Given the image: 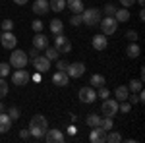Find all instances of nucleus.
<instances>
[{"label":"nucleus","instance_id":"f257e3e1","mask_svg":"<svg viewBox=\"0 0 145 143\" xmlns=\"http://www.w3.org/2000/svg\"><path fill=\"white\" fill-rule=\"evenodd\" d=\"M81 20L87 27H97L101 22V12L97 8H87V10L81 12Z\"/></svg>","mask_w":145,"mask_h":143},{"label":"nucleus","instance_id":"f03ea898","mask_svg":"<svg viewBox=\"0 0 145 143\" xmlns=\"http://www.w3.org/2000/svg\"><path fill=\"white\" fill-rule=\"evenodd\" d=\"M27 62H29V58H27V52L25 50H16L14 48V52L10 54V64L12 68H25L27 66Z\"/></svg>","mask_w":145,"mask_h":143},{"label":"nucleus","instance_id":"7ed1b4c3","mask_svg":"<svg viewBox=\"0 0 145 143\" xmlns=\"http://www.w3.org/2000/svg\"><path fill=\"white\" fill-rule=\"evenodd\" d=\"M99 27L103 29V35H112L118 29V22H116L112 16H105V18H101Z\"/></svg>","mask_w":145,"mask_h":143},{"label":"nucleus","instance_id":"20e7f679","mask_svg":"<svg viewBox=\"0 0 145 143\" xmlns=\"http://www.w3.org/2000/svg\"><path fill=\"white\" fill-rule=\"evenodd\" d=\"M101 112L105 114V116H108V118H114L116 114H118V101L114 99H106L103 101V106H101Z\"/></svg>","mask_w":145,"mask_h":143},{"label":"nucleus","instance_id":"39448f33","mask_svg":"<svg viewBox=\"0 0 145 143\" xmlns=\"http://www.w3.org/2000/svg\"><path fill=\"white\" fill-rule=\"evenodd\" d=\"M0 43H2L4 48L14 50V48L18 46V37L12 33V31H0Z\"/></svg>","mask_w":145,"mask_h":143},{"label":"nucleus","instance_id":"423d86ee","mask_svg":"<svg viewBox=\"0 0 145 143\" xmlns=\"http://www.w3.org/2000/svg\"><path fill=\"white\" fill-rule=\"evenodd\" d=\"M29 130H39V132L45 133L48 130V122H46V118L43 114H35L31 118V122H29Z\"/></svg>","mask_w":145,"mask_h":143},{"label":"nucleus","instance_id":"0eeeda50","mask_svg":"<svg viewBox=\"0 0 145 143\" xmlns=\"http://www.w3.org/2000/svg\"><path fill=\"white\" fill-rule=\"evenodd\" d=\"M54 48L58 50V52H62V54H68L70 50H72V43L68 41V37H64V35H56L54 37Z\"/></svg>","mask_w":145,"mask_h":143},{"label":"nucleus","instance_id":"6e6552de","mask_svg":"<svg viewBox=\"0 0 145 143\" xmlns=\"http://www.w3.org/2000/svg\"><path fill=\"white\" fill-rule=\"evenodd\" d=\"M33 62V68H35V72H39V74H46L48 70H50V60L46 58V56H37V58H33L31 60Z\"/></svg>","mask_w":145,"mask_h":143},{"label":"nucleus","instance_id":"1a4fd4ad","mask_svg":"<svg viewBox=\"0 0 145 143\" xmlns=\"http://www.w3.org/2000/svg\"><path fill=\"white\" fill-rule=\"evenodd\" d=\"M66 74L70 77H74V79H78V77H81L85 74V64L83 62H72V64H68Z\"/></svg>","mask_w":145,"mask_h":143},{"label":"nucleus","instance_id":"9d476101","mask_svg":"<svg viewBox=\"0 0 145 143\" xmlns=\"http://www.w3.org/2000/svg\"><path fill=\"white\" fill-rule=\"evenodd\" d=\"M95 99H97V91H95V87H81L79 89V101H81V103L91 104V103H95Z\"/></svg>","mask_w":145,"mask_h":143},{"label":"nucleus","instance_id":"9b49d317","mask_svg":"<svg viewBox=\"0 0 145 143\" xmlns=\"http://www.w3.org/2000/svg\"><path fill=\"white\" fill-rule=\"evenodd\" d=\"M27 81H29V74H27L23 68L16 70V72L12 74V83H14V85H25Z\"/></svg>","mask_w":145,"mask_h":143},{"label":"nucleus","instance_id":"f8f14e48","mask_svg":"<svg viewBox=\"0 0 145 143\" xmlns=\"http://www.w3.org/2000/svg\"><path fill=\"white\" fill-rule=\"evenodd\" d=\"M91 44H93V48L95 50H99V52H103V50H106V46H108V39H106V35H95L93 39H91Z\"/></svg>","mask_w":145,"mask_h":143},{"label":"nucleus","instance_id":"ddd939ff","mask_svg":"<svg viewBox=\"0 0 145 143\" xmlns=\"http://www.w3.org/2000/svg\"><path fill=\"white\" fill-rule=\"evenodd\" d=\"M45 137L48 143H62L66 137H64V133L60 132V130H46L45 132Z\"/></svg>","mask_w":145,"mask_h":143},{"label":"nucleus","instance_id":"4468645a","mask_svg":"<svg viewBox=\"0 0 145 143\" xmlns=\"http://www.w3.org/2000/svg\"><path fill=\"white\" fill-rule=\"evenodd\" d=\"M52 83H54V85H58V87H66L68 83H70V76H68L66 72L56 70V74L52 76Z\"/></svg>","mask_w":145,"mask_h":143},{"label":"nucleus","instance_id":"2eb2a0df","mask_svg":"<svg viewBox=\"0 0 145 143\" xmlns=\"http://www.w3.org/2000/svg\"><path fill=\"white\" fill-rule=\"evenodd\" d=\"M31 8H33V12L37 14V16H45V14L50 12V8H48V0H35Z\"/></svg>","mask_w":145,"mask_h":143},{"label":"nucleus","instance_id":"dca6fc26","mask_svg":"<svg viewBox=\"0 0 145 143\" xmlns=\"http://www.w3.org/2000/svg\"><path fill=\"white\" fill-rule=\"evenodd\" d=\"M89 139H91L93 143H103V141H106V132H105L101 126H97V128H93V130H91Z\"/></svg>","mask_w":145,"mask_h":143},{"label":"nucleus","instance_id":"f3484780","mask_svg":"<svg viewBox=\"0 0 145 143\" xmlns=\"http://www.w3.org/2000/svg\"><path fill=\"white\" fill-rule=\"evenodd\" d=\"M33 46H35V48H39V50H45L46 46H48V37L43 35V31H41V33H37L33 37Z\"/></svg>","mask_w":145,"mask_h":143},{"label":"nucleus","instance_id":"a211bd4d","mask_svg":"<svg viewBox=\"0 0 145 143\" xmlns=\"http://www.w3.org/2000/svg\"><path fill=\"white\" fill-rule=\"evenodd\" d=\"M66 8H70L72 14H81V12L85 10L81 0H66Z\"/></svg>","mask_w":145,"mask_h":143},{"label":"nucleus","instance_id":"6ab92c4d","mask_svg":"<svg viewBox=\"0 0 145 143\" xmlns=\"http://www.w3.org/2000/svg\"><path fill=\"white\" fill-rule=\"evenodd\" d=\"M10 128H12V118L8 114H2L0 112V133L10 132Z\"/></svg>","mask_w":145,"mask_h":143},{"label":"nucleus","instance_id":"aec40b11","mask_svg":"<svg viewBox=\"0 0 145 143\" xmlns=\"http://www.w3.org/2000/svg\"><path fill=\"white\" fill-rule=\"evenodd\" d=\"M114 20H116L118 23L128 22V20H130V10H128V8H120V10L116 8V12H114Z\"/></svg>","mask_w":145,"mask_h":143},{"label":"nucleus","instance_id":"412c9836","mask_svg":"<svg viewBox=\"0 0 145 143\" xmlns=\"http://www.w3.org/2000/svg\"><path fill=\"white\" fill-rule=\"evenodd\" d=\"M114 95H116V99L118 101H126L128 99V95H130V91L126 85H118V87L114 89Z\"/></svg>","mask_w":145,"mask_h":143},{"label":"nucleus","instance_id":"4be33fe9","mask_svg":"<svg viewBox=\"0 0 145 143\" xmlns=\"http://www.w3.org/2000/svg\"><path fill=\"white\" fill-rule=\"evenodd\" d=\"M48 8L52 12H62L66 8V0H48Z\"/></svg>","mask_w":145,"mask_h":143},{"label":"nucleus","instance_id":"5701e85b","mask_svg":"<svg viewBox=\"0 0 145 143\" xmlns=\"http://www.w3.org/2000/svg\"><path fill=\"white\" fill-rule=\"evenodd\" d=\"M89 83H91V87H103L105 85V76L103 74H93Z\"/></svg>","mask_w":145,"mask_h":143},{"label":"nucleus","instance_id":"b1692460","mask_svg":"<svg viewBox=\"0 0 145 143\" xmlns=\"http://www.w3.org/2000/svg\"><path fill=\"white\" fill-rule=\"evenodd\" d=\"M50 31L54 35H60L62 31H64V23H62V20H52L50 22Z\"/></svg>","mask_w":145,"mask_h":143},{"label":"nucleus","instance_id":"393cba45","mask_svg":"<svg viewBox=\"0 0 145 143\" xmlns=\"http://www.w3.org/2000/svg\"><path fill=\"white\" fill-rule=\"evenodd\" d=\"M139 52H141V50H139L137 43H130V44H128V48H126V54L130 56V58H137Z\"/></svg>","mask_w":145,"mask_h":143},{"label":"nucleus","instance_id":"a878e982","mask_svg":"<svg viewBox=\"0 0 145 143\" xmlns=\"http://www.w3.org/2000/svg\"><path fill=\"white\" fill-rule=\"evenodd\" d=\"M141 89H143V81H141V79H132L130 85H128V91H130V93H137V91H141Z\"/></svg>","mask_w":145,"mask_h":143},{"label":"nucleus","instance_id":"bb28decb","mask_svg":"<svg viewBox=\"0 0 145 143\" xmlns=\"http://www.w3.org/2000/svg\"><path fill=\"white\" fill-rule=\"evenodd\" d=\"M85 122H87V126H91V128H97V126H101V116L99 114H89L85 118Z\"/></svg>","mask_w":145,"mask_h":143},{"label":"nucleus","instance_id":"cd10ccee","mask_svg":"<svg viewBox=\"0 0 145 143\" xmlns=\"http://www.w3.org/2000/svg\"><path fill=\"white\" fill-rule=\"evenodd\" d=\"M58 54H60V52L56 50L54 46H46V48H45V56L50 60V62H52V60H56V58H58Z\"/></svg>","mask_w":145,"mask_h":143},{"label":"nucleus","instance_id":"c85d7f7f","mask_svg":"<svg viewBox=\"0 0 145 143\" xmlns=\"http://www.w3.org/2000/svg\"><path fill=\"white\" fill-rule=\"evenodd\" d=\"M112 126H114V122H112V118H108V116L101 118V128H103L105 132H108V130H112Z\"/></svg>","mask_w":145,"mask_h":143},{"label":"nucleus","instance_id":"c756f323","mask_svg":"<svg viewBox=\"0 0 145 143\" xmlns=\"http://www.w3.org/2000/svg\"><path fill=\"white\" fill-rule=\"evenodd\" d=\"M108 132H110V130H108ZM106 141L108 143H120L122 141V135H120L118 132H110L108 135H106Z\"/></svg>","mask_w":145,"mask_h":143},{"label":"nucleus","instance_id":"7c9ffc66","mask_svg":"<svg viewBox=\"0 0 145 143\" xmlns=\"http://www.w3.org/2000/svg\"><path fill=\"white\" fill-rule=\"evenodd\" d=\"M6 95H8V83L4 77H0V99H4Z\"/></svg>","mask_w":145,"mask_h":143},{"label":"nucleus","instance_id":"2f4dec72","mask_svg":"<svg viewBox=\"0 0 145 143\" xmlns=\"http://www.w3.org/2000/svg\"><path fill=\"white\" fill-rule=\"evenodd\" d=\"M10 76V64L8 62H0V77Z\"/></svg>","mask_w":145,"mask_h":143},{"label":"nucleus","instance_id":"473e14b6","mask_svg":"<svg viewBox=\"0 0 145 143\" xmlns=\"http://www.w3.org/2000/svg\"><path fill=\"white\" fill-rule=\"evenodd\" d=\"M8 116L12 118V122L18 120V118H20V108H18V106H10V110H8Z\"/></svg>","mask_w":145,"mask_h":143},{"label":"nucleus","instance_id":"72a5a7b5","mask_svg":"<svg viewBox=\"0 0 145 143\" xmlns=\"http://www.w3.org/2000/svg\"><path fill=\"white\" fill-rule=\"evenodd\" d=\"M118 110L126 114V112H130V110H132V104H130L128 101H120V104H118Z\"/></svg>","mask_w":145,"mask_h":143},{"label":"nucleus","instance_id":"f704fd0d","mask_svg":"<svg viewBox=\"0 0 145 143\" xmlns=\"http://www.w3.org/2000/svg\"><path fill=\"white\" fill-rule=\"evenodd\" d=\"M70 23H72L74 27L81 25V23H83V20H81V14H74V16H72V20H70Z\"/></svg>","mask_w":145,"mask_h":143},{"label":"nucleus","instance_id":"c9c22d12","mask_svg":"<svg viewBox=\"0 0 145 143\" xmlns=\"http://www.w3.org/2000/svg\"><path fill=\"white\" fill-rule=\"evenodd\" d=\"M108 95H110V91H108V89L105 87V85H103V87H99V93H97V99H106Z\"/></svg>","mask_w":145,"mask_h":143},{"label":"nucleus","instance_id":"e433bc0d","mask_svg":"<svg viewBox=\"0 0 145 143\" xmlns=\"http://www.w3.org/2000/svg\"><path fill=\"white\" fill-rule=\"evenodd\" d=\"M31 27H33L35 33H41V31H43V22H41V20H35V22L31 23Z\"/></svg>","mask_w":145,"mask_h":143},{"label":"nucleus","instance_id":"4c0bfd02","mask_svg":"<svg viewBox=\"0 0 145 143\" xmlns=\"http://www.w3.org/2000/svg\"><path fill=\"white\" fill-rule=\"evenodd\" d=\"M114 12H116V6L114 4H106L105 6V16H112L114 18Z\"/></svg>","mask_w":145,"mask_h":143},{"label":"nucleus","instance_id":"58836bf2","mask_svg":"<svg viewBox=\"0 0 145 143\" xmlns=\"http://www.w3.org/2000/svg\"><path fill=\"white\" fill-rule=\"evenodd\" d=\"M14 29V22L12 20H4L2 22V31H12Z\"/></svg>","mask_w":145,"mask_h":143},{"label":"nucleus","instance_id":"ea45409f","mask_svg":"<svg viewBox=\"0 0 145 143\" xmlns=\"http://www.w3.org/2000/svg\"><path fill=\"white\" fill-rule=\"evenodd\" d=\"M66 68H68V62H66V60H56V70L66 72Z\"/></svg>","mask_w":145,"mask_h":143},{"label":"nucleus","instance_id":"a19ab883","mask_svg":"<svg viewBox=\"0 0 145 143\" xmlns=\"http://www.w3.org/2000/svg\"><path fill=\"white\" fill-rule=\"evenodd\" d=\"M126 39H128L130 43H135V41H137V31H128V33H126Z\"/></svg>","mask_w":145,"mask_h":143},{"label":"nucleus","instance_id":"79ce46f5","mask_svg":"<svg viewBox=\"0 0 145 143\" xmlns=\"http://www.w3.org/2000/svg\"><path fill=\"white\" fill-rule=\"evenodd\" d=\"M41 54V50H39V48H31V50H29V52H27V58H29V60H33V58H37V56Z\"/></svg>","mask_w":145,"mask_h":143},{"label":"nucleus","instance_id":"37998d69","mask_svg":"<svg viewBox=\"0 0 145 143\" xmlns=\"http://www.w3.org/2000/svg\"><path fill=\"white\" fill-rule=\"evenodd\" d=\"M66 132H68V135H70V137H72V135H76V132H78V128L74 126V122H72V124H70V126L66 128Z\"/></svg>","mask_w":145,"mask_h":143},{"label":"nucleus","instance_id":"c03bdc74","mask_svg":"<svg viewBox=\"0 0 145 143\" xmlns=\"http://www.w3.org/2000/svg\"><path fill=\"white\" fill-rule=\"evenodd\" d=\"M120 4H122L124 8H130V6H134L135 0H120Z\"/></svg>","mask_w":145,"mask_h":143},{"label":"nucleus","instance_id":"a18cd8bd","mask_svg":"<svg viewBox=\"0 0 145 143\" xmlns=\"http://www.w3.org/2000/svg\"><path fill=\"white\" fill-rule=\"evenodd\" d=\"M20 137H22V139H27V137H29V130H22V132H20Z\"/></svg>","mask_w":145,"mask_h":143},{"label":"nucleus","instance_id":"49530a36","mask_svg":"<svg viewBox=\"0 0 145 143\" xmlns=\"http://www.w3.org/2000/svg\"><path fill=\"white\" fill-rule=\"evenodd\" d=\"M14 2H16V4H18V6H25V4H27V2H29V0H14Z\"/></svg>","mask_w":145,"mask_h":143},{"label":"nucleus","instance_id":"de8ad7c7","mask_svg":"<svg viewBox=\"0 0 145 143\" xmlns=\"http://www.w3.org/2000/svg\"><path fill=\"white\" fill-rule=\"evenodd\" d=\"M33 81H41V74H39V72L33 76Z\"/></svg>","mask_w":145,"mask_h":143},{"label":"nucleus","instance_id":"09e8293b","mask_svg":"<svg viewBox=\"0 0 145 143\" xmlns=\"http://www.w3.org/2000/svg\"><path fill=\"white\" fill-rule=\"evenodd\" d=\"M135 2H137L139 6H143V4H145V0H135Z\"/></svg>","mask_w":145,"mask_h":143},{"label":"nucleus","instance_id":"8fccbe9b","mask_svg":"<svg viewBox=\"0 0 145 143\" xmlns=\"http://www.w3.org/2000/svg\"><path fill=\"white\" fill-rule=\"evenodd\" d=\"M0 112H4V103L0 101Z\"/></svg>","mask_w":145,"mask_h":143}]
</instances>
